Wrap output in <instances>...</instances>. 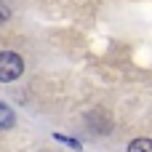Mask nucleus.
<instances>
[{"label": "nucleus", "instance_id": "obj_2", "mask_svg": "<svg viewBox=\"0 0 152 152\" xmlns=\"http://www.w3.org/2000/svg\"><path fill=\"white\" fill-rule=\"evenodd\" d=\"M13 123H16V118H13V110H11L8 104H3V102H0V131H5V128H13Z\"/></svg>", "mask_w": 152, "mask_h": 152}, {"label": "nucleus", "instance_id": "obj_4", "mask_svg": "<svg viewBox=\"0 0 152 152\" xmlns=\"http://www.w3.org/2000/svg\"><path fill=\"white\" fill-rule=\"evenodd\" d=\"M56 139H59V142H64V144H69V147H75V150L80 147V142H75V139H69V136H61V134H56Z\"/></svg>", "mask_w": 152, "mask_h": 152}, {"label": "nucleus", "instance_id": "obj_1", "mask_svg": "<svg viewBox=\"0 0 152 152\" xmlns=\"http://www.w3.org/2000/svg\"><path fill=\"white\" fill-rule=\"evenodd\" d=\"M24 72V61L13 51H0V83H13Z\"/></svg>", "mask_w": 152, "mask_h": 152}, {"label": "nucleus", "instance_id": "obj_5", "mask_svg": "<svg viewBox=\"0 0 152 152\" xmlns=\"http://www.w3.org/2000/svg\"><path fill=\"white\" fill-rule=\"evenodd\" d=\"M5 19H8V5H5V3L0 0V24H3Z\"/></svg>", "mask_w": 152, "mask_h": 152}, {"label": "nucleus", "instance_id": "obj_3", "mask_svg": "<svg viewBox=\"0 0 152 152\" xmlns=\"http://www.w3.org/2000/svg\"><path fill=\"white\" fill-rule=\"evenodd\" d=\"M128 152H152V142L150 139H136V142H131Z\"/></svg>", "mask_w": 152, "mask_h": 152}]
</instances>
